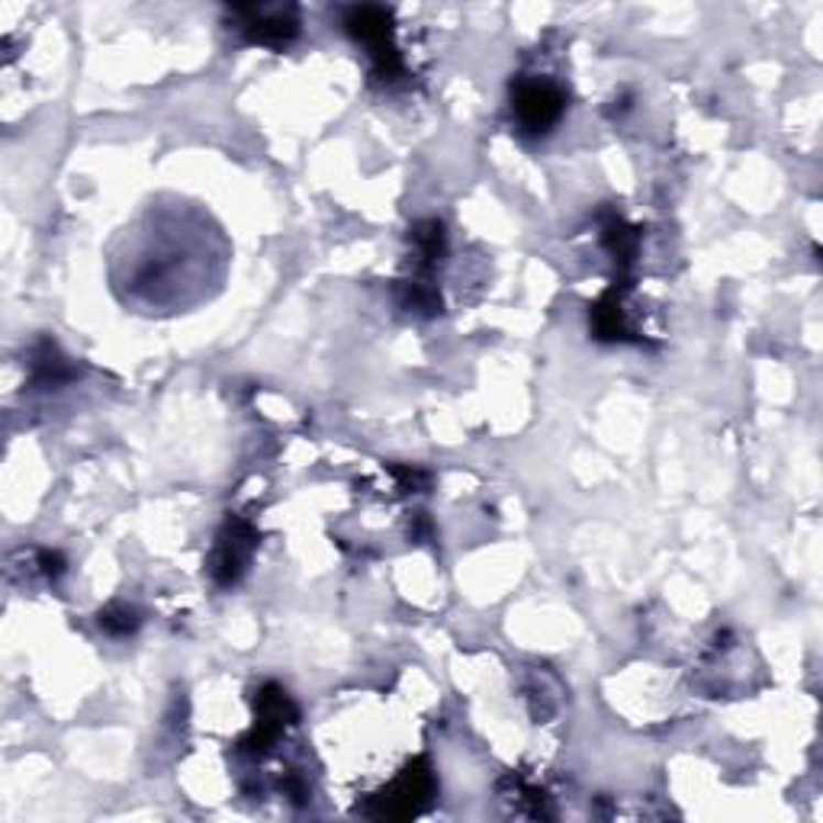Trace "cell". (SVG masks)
<instances>
[{"label":"cell","mask_w":823,"mask_h":823,"mask_svg":"<svg viewBox=\"0 0 823 823\" xmlns=\"http://www.w3.org/2000/svg\"><path fill=\"white\" fill-rule=\"evenodd\" d=\"M560 113V94L547 84H528L518 90V117L531 129L553 123Z\"/></svg>","instance_id":"7a4b0ae2"},{"label":"cell","mask_w":823,"mask_h":823,"mask_svg":"<svg viewBox=\"0 0 823 823\" xmlns=\"http://www.w3.org/2000/svg\"><path fill=\"white\" fill-rule=\"evenodd\" d=\"M348 26L358 40H364L376 55H383V45L389 40V17L376 7H361L348 17Z\"/></svg>","instance_id":"3957f363"},{"label":"cell","mask_w":823,"mask_h":823,"mask_svg":"<svg viewBox=\"0 0 823 823\" xmlns=\"http://www.w3.org/2000/svg\"><path fill=\"white\" fill-rule=\"evenodd\" d=\"M245 20V30L251 33L254 42H287L293 33H296V20H293V10H281V7H248L242 10Z\"/></svg>","instance_id":"6da1fadb"}]
</instances>
